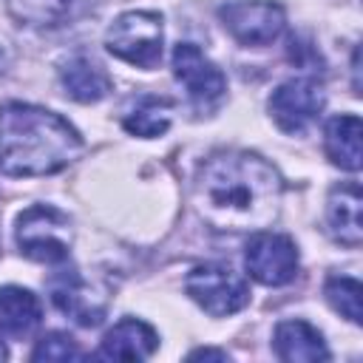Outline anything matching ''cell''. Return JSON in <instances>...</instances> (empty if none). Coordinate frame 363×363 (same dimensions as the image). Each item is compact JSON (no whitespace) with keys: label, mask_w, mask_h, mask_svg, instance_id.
<instances>
[{"label":"cell","mask_w":363,"mask_h":363,"mask_svg":"<svg viewBox=\"0 0 363 363\" xmlns=\"http://www.w3.org/2000/svg\"><path fill=\"white\" fill-rule=\"evenodd\" d=\"M17 247L26 258L62 264L71 255V221L51 204H34L17 218Z\"/></svg>","instance_id":"obj_3"},{"label":"cell","mask_w":363,"mask_h":363,"mask_svg":"<svg viewBox=\"0 0 363 363\" xmlns=\"http://www.w3.org/2000/svg\"><path fill=\"white\" fill-rule=\"evenodd\" d=\"M184 289L213 318H227L244 309L250 301L247 281L233 267L224 264H201L190 269V275L184 278Z\"/></svg>","instance_id":"obj_5"},{"label":"cell","mask_w":363,"mask_h":363,"mask_svg":"<svg viewBox=\"0 0 363 363\" xmlns=\"http://www.w3.org/2000/svg\"><path fill=\"white\" fill-rule=\"evenodd\" d=\"M272 346H275V354L289 363H301V360L315 363V360L329 357V349H326L320 332L306 320H281L275 326Z\"/></svg>","instance_id":"obj_13"},{"label":"cell","mask_w":363,"mask_h":363,"mask_svg":"<svg viewBox=\"0 0 363 363\" xmlns=\"http://www.w3.org/2000/svg\"><path fill=\"white\" fill-rule=\"evenodd\" d=\"M48 295L51 303L77 320L79 326H96L105 318V298L82 278L79 269H60L48 278Z\"/></svg>","instance_id":"obj_9"},{"label":"cell","mask_w":363,"mask_h":363,"mask_svg":"<svg viewBox=\"0 0 363 363\" xmlns=\"http://www.w3.org/2000/svg\"><path fill=\"white\" fill-rule=\"evenodd\" d=\"M323 150L332 164L357 173L360 170V119L354 113H340L326 122Z\"/></svg>","instance_id":"obj_16"},{"label":"cell","mask_w":363,"mask_h":363,"mask_svg":"<svg viewBox=\"0 0 363 363\" xmlns=\"http://www.w3.org/2000/svg\"><path fill=\"white\" fill-rule=\"evenodd\" d=\"M105 45L136 68H156L162 62V17L156 11H125L111 23Z\"/></svg>","instance_id":"obj_4"},{"label":"cell","mask_w":363,"mask_h":363,"mask_svg":"<svg viewBox=\"0 0 363 363\" xmlns=\"http://www.w3.org/2000/svg\"><path fill=\"white\" fill-rule=\"evenodd\" d=\"M0 360H6V346L0 343Z\"/></svg>","instance_id":"obj_22"},{"label":"cell","mask_w":363,"mask_h":363,"mask_svg":"<svg viewBox=\"0 0 363 363\" xmlns=\"http://www.w3.org/2000/svg\"><path fill=\"white\" fill-rule=\"evenodd\" d=\"M122 125L133 136H145V139L162 136L170 128V102L162 96L145 94V96L133 99V105L125 111Z\"/></svg>","instance_id":"obj_17"},{"label":"cell","mask_w":363,"mask_h":363,"mask_svg":"<svg viewBox=\"0 0 363 363\" xmlns=\"http://www.w3.org/2000/svg\"><path fill=\"white\" fill-rule=\"evenodd\" d=\"M247 272L264 286H284L298 275V247L289 235L258 230L244 250Z\"/></svg>","instance_id":"obj_6"},{"label":"cell","mask_w":363,"mask_h":363,"mask_svg":"<svg viewBox=\"0 0 363 363\" xmlns=\"http://www.w3.org/2000/svg\"><path fill=\"white\" fill-rule=\"evenodd\" d=\"M43 320V309L34 292L23 286H3L0 289V329L9 337H28Z\"/></svg>","instance_id":"obj_14"},{"label":"cell","mask_w":363,"mask_h":363,"mask_svg":"<svg viewBox=\"0 0 363 363\" xmlns=\"http://www.w3.org/2000/svg\"><path fill=\"white\" fill-rule=\"evenodd\" d=\"M82 153V139L60 113L6 102L0 108V173L11 179L51 176Z\"/></svg>","instance_id":"obj_2"},{"label":"cell","mask_w":363,"mask_h":363,"mask_svg":"<svg viewBox=\"0 0 363 363\" xmlns=\"http://www.w3.org/2000/svg\"><path fill=\"white\" fill-rule=\"evenodd\" d=\"M77 357H82L79 343L62 332L43 335L31 352V360H77Z\"/></svg>","instance_id":"obj_20"},{"label":"cell","mask_w":363,"mask_h":363,"mask_svg":"<svg viewBox=\"0 0 363 363\" xmlns=\"http://www.w3.org/2000/svg\"><path fill=\"white\" fill-rule=\"evenodd\" d=\"M190 357H216V360H227V352H216V349H199V352H190Z\"/></svg>","instance_id":"obj_21"},{"label":"cell","mask_w":363,"mask_h":363,"mask_svg":"<svg viewBox=\"0 0 363 363\" xmlns=\"http://www.w3.org/2000/svg\"><path fill=\"white\" fill-rule=\"evenodd\" d=\"M159 346V335L136 318H122L99 343L96 357L105 360H147Z\"/></svg>","instance_id":"obj_11"},{"label":"cell","mask_w":363,"mask_h":363,"mask_svg":"<svg viewBox=\"0 0 363 363\" xmlns=\"http://www.w3.org/2000/svg\"><path fill=\"white\" fill-rule=\"evenodd\" d=\"M82 3L85 0H6L11 17L17 23L40 26V28L62 26L65 20H71L77 14V9Z\"/></svg>","instance_id":"obj_18"},{"label":"cell","mask_w":363,"mask_h":363,"mask_svg":"<svg viewBox=\"0 0 363 363\" xmlns=\"http://www.w3.org/2000/svg\"><path fill=\"white\" fill-rule=\"evenodd\" d=\"M224 28L244 45H269L286 26V14L272 0H235L218 9Z\"/></svg>","instance_id":"obj_7"},{"label":"cell","mask_w":363,"mask_h":363,"mask_svg":"<svg viewBox=\"0 0 363 363\" xmlns=\"http://www.w3.org/2000/svg\"><path fill=\"white\" fill-rule=\"evenodd\" d=\"M284 182L278 170L250 150H218L207 156L193 182L199 216L213 230H267L281 210Z\"/></svg>","instance_id":"obj_1"},{"label":"cell","mask_w":363,"mask_h":363,"mask_svg":"<svg viewBox=\"0 0 363 363\" xmlns=\"http://www.w3.org/2000/svg\"><path fill=\"white\" fill-rule=\"evenodd\" d=\"M323 105H326L323 88L312 77L286 79L269 96V113L278 122V128L286 130V133L306 130V125L318 119V113L323 111Z\"/></svg>","instance_id":"obj_8"},{"label":"cell","mask_w":363,"mask_h":363,"mask_svg":"<svg viewBox=\"0 0 363 363\" xmlns=\"http://www.w3.org/2000/svg\"><path fill=\"white\" fill-rule=\"evenodd\" d=\"M360 292H363L360 289V281L346 278V275H335L323 286V295L332 303V309L340 312L352 323H360Z\"/></svg>","instance_id":"obj_19"},{"label":"cell","mask_w":363,"mask_h":363,"mask_svg":"<svg viewBox=\"0 0 363 363\" xmlns=\"http://www.w3.org/2000/svg\"><path fill=\"white\" fill-rule=\"evenodd\" d=\"M60 82L65 94L77 102H99L113 91L111 77L88 57H71L60 68Z\"/></svg>","instance_id":"obj_15"},{"label":"cell","mask_w":363,"mask_h":363,"mask_svg":"<svg viewBox=\"0 0 363 363\" xmlns=\"http://www.w3.org/2000/svg\"><path fill=\"white\" fill-rule=\"evenodd\" d=\"M173 74L187 88L190 99L201 108L216 105L227 91V77L193 43H179L173 48Z\"/></svg>","instance_id":"obj_10"},{"label":"cell","mask_w":363,"mask_h":363,"mask_svg":"<svg viewBox=\"0 0 363 363\" xmlns=\"http://www.w3.org/2000/svg\"><path fill=\"white\" fill-rule=\"evenodd\" d=\"M326 227L343 247H360L363 224H360V184L346 182L332 187L326 199Z\"/></svg>","instance_id":"obj_12"}]
</instances>
